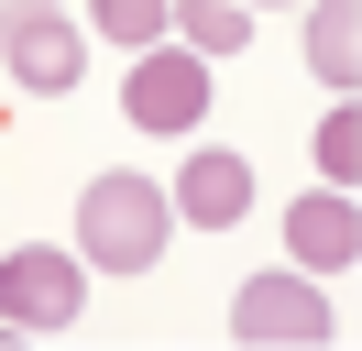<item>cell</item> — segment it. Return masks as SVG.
I'll return each instance as SVG.
<instances>
[{
  "mask_svg": "<svg viewBox=\"0 0 362 351\" xmlns=\"http://www.w3.org/2000/svg\"><path fill=\"white\" fill-rule=\"evenodd\" d=\"M0 66H11V88H77L88 77V22H66V11L23 22V33L0 44Z\"/></svg>",
  "mask_w": 362,
  "mask_h": 351,
  "instance_id": "52a82bcc",
  "label": "cell"
},
{
  "mask_svg": "<svg viewBox=\"0 0 362 351\" xmlns=\"http://www.w3.org/2000/svg\"><path fill=\"white\" fill-rule=\"evenodd\" d=\"M45 11H55V0H0V44L23 33V22H45Z\"/></svg>",
  "mask_w": 362,
  "mask_h": 351,
  "instance_id": "7c38bea8",
  "label": "cell"
},
{
  "mask_svg": "<svg viewBox=\"0 0 362 351\" xmlns=\"http://www.w3.org/2000/svg\"><path fill=\"white\" fill-rule=\"evenodd\" d=\"M242 11H274V0H242Z\"/></svg>",
  "mask_w": 362,
  "mask_h": 351,
  "instance_id": "4fadbf2b",
  "label": "cell"
},
{
  "mask_svg": "<svg viewBox=\"0 0 362 351\" xmlns=\"http://www.w3.org/2000/svg\"><path fill=\"white\" fill-rule=\"evenodd\" d=\"M165 231H176V197L154 187V176H88L77 187V263H99V275H154L165 263Z\"/></svg>",
  "mask_w": 362,
  "mask_h": 351,
  "instance_id": "6da1fadb",
  "label": "cell"
},
{
  "mask_svg": "<svg viewBox=\"0 0 362 351\" xmlns=\"http://www.w3.org/2000/svg\"><path fill=\"white\" fill-rule=\"evenodd\" d=\"M230 340L318 351V340H329V285H318V275H242V297H230Z\"/></svg>",
  "mask_w": 362,
  "mask_h": 351,
  "instance_id": "277c9868",
  "label": "cell"
},
{
  "mask_svg": "<svg viewBox=\"0 0 362 351\" xmlns=\"http://www.w3.org/2000/svg\"><path fill=\"white\" fill-rule=\"evenodd\" d=\"M88 307V263L55 253V241H23V253L0 263V329H77Z\"/></svg>",
  "mask_w": 362,
  "mask_h": 351,
  "instance_id": "7a4b0ae2",
  "label": "cell"
},
{
  "mask_svg": "<svg viewBox=\"0 0 362 351\" xmlns=\"http://www.w3.org/2000/svg\"><path fill=\"white\" fill-rule=\"evenodd\" d=\"M121 110H132L143 132H198L209 121V55H187V44H132Z\"/></svg>",
  "mask_w": 362,
  "mask_h": 351,
  "instance_id": "3957f363",
  "label": "cell"
},
{
  "mask_svg": "<svg viewBox=\"0 0 362 351\" xmlns=\"http://www.w3.org/2000/svg\"><path fill=\"white\" fill-rule=\"evenodd\" d=\"M165 11H176V0H88V33H110V44H165Z\"/></svg>",
  "mask_w": 362,
  "mask_h": 351,
  "instance_id": "30bf717a",
  "label": "cell"
},
{
  "mask_svg": "<svg viewBox=\"0 0 362 351\" xmlns=\"http://www.w3.org/2000/svg\"><path fill=\"white\" fill-rule=\"evenodd\" d=\"M242 209H252V165L220 154V143H198V154L176 165V219H187V231H230Z\"/></svg>",
  "mask_w": 362,
  "mask_h": 351,
  "instance_id": "8992f818",
  "label": "cell"
},
{
  "mask_svg": "<svg viewBox=\"0 0 362 351\" xmlns=\"http://www.w3.org/2000/svg\"><path fill=\"white\" fill-rule=\"evenodd\" d=\"M308 66H318V88L351 99V77H362V0H308Z\"/></svg>",
  "mask_w": 362,
  "mask_h": 351,
  "instance_id": "ba28073f",
  "label": "cell"
},
{
  "mask_svg": "<svg viewBox=\"0 0 362 351\" xmlns=\"http://www.w3.org/2000/svg\"><path fill=\"white\" fill-rule=\"evenodd\" d=\"M286 253H296V275H351L362 263V209H351V187H318V197H296L286 209Z\"/></svg>",
  "mask_w": 362,
  "mask_h": 351,
  "instance_id": "5b68a950",
  "label": "cell"
},
{
  "mask_svg": "<svg viewBox=\"0 0 362 351\" xmlns=\"http://www.w3.org/2000/svg\"><path fill=\"white\" fill-rule=\"evenodd\" d=\"M165 22H176L187 55H242V44H252V11H242V0H176Z\"/></svg>",
  "mask_w": 362,
  "mask_h": 351,
  "instance_id": "9c48e42d",
  "label": "cell"
},
{
  "mask_svg": "<svg viewBox=\"0 0 362 351\" xmlns=\"http://www.w3.org/2000/svg\"><path fill=\"white\" fill-rule=\"evenodd\" d=\"M318 176H340V187L362 176V121H351V99H340L329 121H318Z\"/></svg>",
  "mask_w": 362,
  "mask_h": 351,
  "instance_id": "8fae6325",
  "label": "cell"
}]
</instances>
